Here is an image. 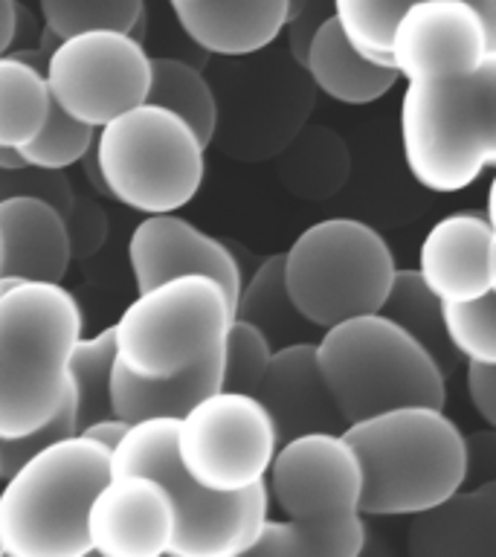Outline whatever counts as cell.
Instances as JSON below:
<instances>
[{
  "label": "cell",
  "mask_w": 496,
  "mask_h": 557,
  "mask_svg": "<svg viewBox=\"0 0 496 557\" xmlns=\"http://www.w3.org/2000/svg\"><path fill=\"white\" fill-rule=\"evenodd\" d=\"M363 473V517H412L464 485V433L444 407L407 404L343 426Z\"/></svg>",
  "instance_id": "obj_1"
},
{
  "label": "cell",
  "mask_w": 496,
  "mask_h": 557,
  "mask_svg": "<svg viewBox=\"0 0 496 557\" xmlns=\"http://www.w3.org/2000/svg\"><path fill=\"white\" fill-rule=\"evenodd\" d=\"M108 476L111 450L82 433L29 453L0 479V555H90L87 508Z\"/></svg>",
  "instance_id": "obj_2"
},
{
  "label": "cell",
  "mask_w": 496,
  "mask_h": 557,
  "mask_svg": "<svg viewBox=\"0 0 496 557\" xmlns=\"http://www.w3.org/2000/svg\"><path fill=\"white\" fill-rule=\"evenodd\" d=\"M85 329L61 282H17L0 296V442L33 433L67 395V357Z\"/></svg>",
  "instance_id": "obj_3"
},
{
  "label": "cell",
  "mask_w": 496,
  "mask_h": 557,
  "mask_svg": "<svg viewBox=\"0 0 496 557\" xmlns=\"http://www.w3.org/2000/svg\"><path fill=\"white\" fill-rule=\"evenodd\" d=\"M400 148L424 189L452 195L496 163V55L468 76L407 82Z\"/></svg>",
  "instance_id": "obj_4"
},
{
  "label": "cell",
  "mask_w": 496,
  "mask_h": 557,
  "mask_svg": "<svg viewBox=\"0 0 496 557\" xmlns=\"http://www.w3.org/2000/svg\"><path fill=\"white\" fill-rule=\"evenodd\" d=\"M317 363L346 424L407 404L444 407L447 374L424 346L381 311L322 329Z\"/></svg>",
  "instance_id": "obj_5"
},
{
  "label": "cell",
  "mask_w": 496,
  "mask_h": 557,
  "mask_svg": "<svg viewBox=\"0 0 496 557\" xmlns=\"http://www.w3.org/2000/svg\"><path fill=\"white\" fill-rule=\"evenodd\" d=\"M177 418H142L128 424L111 450V473L137 470L154 476L174 505V557H241L261 520L268 517L270 494L261 479L233 494L207 491L183 470L174 450Z\"/></svg>",
  "instance_id": "obj_6"
},
{
  "label": "cell",
  "mask_w": 496,
  "mask_h": 557,
  "mask_svg": "<svg viewBox=\"0 0 496 557\" xmlns=\"http://www.w3.org/2000/svg\"><path fill=\"white\" fill-rule=\"evenodd\" d=\"M268 494L294 522L305 557H357L365 548L363 473L343 433H305L276 447Z\"/></svg>",
  "instance_id": "obj_7"
},
{
  "label": "cell",
  "mask_w": 496,
  "mask_h": 557,
  "mask_svg": "<svg viewBox=\"0 0 496 557\" xmlns=\"http://www.w3.org/2000/svg\"><path fill=\"white\" fill-rule=\"evenodd\" d=\"M96 160L111 200L139 215L177 212L198 195L207 146L186 120L139 102L96 128Z\"/></svg>",
  "instance_id": "obj_8"
},
{
  "label": "cell",
  "mask_w": 496,
  "mask_h": 557,
  "mask_svg": "<svg viewBox=\"0 0 496 557\" xmlns=\"http://www.w3.org/2000/svg\"><path fill=\"white\" fill-rule=\"evenodd\" d=\"M395 270L386 238L357 218L317 221L282 252L290 302L311 329L377 311Z\"/></svg>",
  "instance_id": "obj_9"
},
{
  "label": "cell",
  "mask_w": 496,
  "mask_h": 557,
  "mask_svg": "<svg viewBox=\"0 0 496 557\" xmlns=\"http://www.w3.org/2000/svg\"><path fill=\"white\" fill-rule=\"evenodd\" d=\"M230 322L233 299L212 276L163 278L137 290L111 325L116 363L146 381H163L215 351Z\"/></svg>",
  "instance_id": "obj_10"
},
{
  "label": "cell",
  "mask_w": 496,
  "mask_h": 557,
  "mask_svg": "<svg viewBox=\"0 0 496 557\" xmlns=\"http://www.w3.org/2000/svg\"><path fill=\"white\" fill-rule=\"evenodd\" d=\"M215 99L212 139L238 163L273 160L311 120L317 87L287 52L278 64L261 61V50L233 55L209 70Z\"/></svg>",
  "instance_id": "obj_11"
},
{
  "label": "cell",
  "mask_w": 496,
  "mask_h": 557,
  "mask_svg": "<svg viewBox=\"0 0 496 557\" xmlns=\"http://www.w3.org/2000/svg\"><path fill=\"white\" fill-rule=\"evenodd\" d=\"M276 447L268 409L247 392H209L174 426V450L183 470L198 485L221 494H233L268 476Z\"/></svg>",
  "instance_id": "obj_12"
},
{
  "label": "cell",
  "mask_w": 496,
  "mask_h": 557,
  "mask_svg": "<svg viewBox=\"0 0 496 557\" xmlns=\"http://www.w3.org/2000/svg\"><path fill=\"white\" fill-rule=\"evenodd\" d=\"M148 78L151 55L137 35L122 29L67 35L55 44L44 67L52 102L94 128L146 102Z\"/></svg>",
  "instance_id": "obj_13"
},
{
  "label": "cell",
  "mask_w": 496,
  "mask_h": 557,
  "mask_svg": "<svg viewBox=\"0 0 496 557\" xmlns=\"http://www.w3.org/2000/svg\"><path fill=\"white\" fill-rule=\"evenodd\" d=\"M496 55V33L461 0H412L392 33L389 61L404 82L461 78Z\"/></svg>",
  "instance_id": "obj_14"
},
{
  "label": "cell",
  "mask_w": 496,
  "mask_h": 557,
  "mask_svg": "<svg viewBox=\"0 0 496 557\" xmlns=\"http://www.w3.org/2000/svg\"><path fill=\"white\" fill-rule=\"evenodd\" d=\"M174 525V505L165 487L137 470L111 473L87 508L90 552L104 557L169 555Z\"/></svg>",
  "instance_id": "obj_15"
},
{
  "label": "cell",
  "mask_w": 496,
  "mask_h": 557,
  "mask_svg": "<svg viewBox=\"0 0 496 557\" xmlns=\"http://www.w3.org/2000/svg\"><path fill=\"white\" fill-rule=\"evenodd\" d=\"M128 264L137 290L183 273H203L224 287L226 296L235 299L241 287V268L235 252L215 235L203 233L186 218L174 212L146 215L134 226L128 242Z\"/></svg>",
  "instance_id": "obj_16"
},
{
  "label": "cell",
  "mask_w": 496,
  "mask_h": 557,
  "mask_svg": "<svg viewBox=\"0 0 496 557\" xmlns=\"http://www.w3.org/2000/svg\"><path fill=\"white\" fill-rule=\"evenodd\" d=\"M256 398L268 409L278 444L305 433H343L346 426V418L339 416L328 383L322 377L311 339L273 348Z\"/></svg>",
  "instance_id": "obj_17"
},
{
  "label": "cell",
  "mask_w": 496,
  "mask_h": 557,
  "mask_svg": "<svg viewBox=\"0 0 496 557\" xmlns=\"http://www.w3.org/2000/svg\"><path fill=\"white\" fill-rule=\"evenodd\" d=\"M496 233L479 212H452L430 226L418 247V276L438 299H473L496 290Z\"/></svg>",
  "instance_id": "obj_18"
},
{
  "label": "cell",
  "mask_w": 496,
  "mask_h": 557,
  "mask_svg": "<svg viewBox=\"0 0 496 557\" xmlns=\"http://www.w3.org/2000/svg\"><path fill=\"white\" fill-rule=\"evenodd\" d=\"M412 557H496V479L461 485L442 503L412 513Z\"/></svg>",
  "instance_id": "obj_19"
},
{
  "label": "cell",
  "mask_w": 496,
  "mask_h": 557,
  "mask_svg": "<svg viewBox=\"0 0 496 557\" xmlns=\"http://www.w3.org/2000/svg\"><path fill=\"white\" fill-rule=\"evenodd\" d=\"M172 12L195 47L218 59L264 50L287 24V0H183Z\"/></svg>",
  "instance_id": "obj_20"
},
{
  "label": "cell",
  "mask_w": 496,
  "mask_h": 557,
  "mask_svg": "<svg viewBox=\"0 0 496 557\" xmlns=\"http://www.w3.org/2000/svg\"><path fill=\"white\" fill-rule=\"evenodd\" d=\"M64 218L47 200H0V276L61 282L70 268Z\"/></svg>",
  "instance_id": "obj_21"
},
{
  "label": "cell",
  "mask_w": 496,
  "mask_h": 557,
  "mask_svg": "<svg viewBox=\"0 0 496 557\" xmlns=\"http://www.w3.org/2000/svg\"><path fill=\"white\" fill-rule=\"evenodd\" d=\"M302 67L320 94L343 104L377 102L398 85V73L363 59L343 38L337 21L331 15L322 17V24L317 26L305 50Z\"/></svg>",
  "instance_id": "obj_22"
},
{
  "label": "cell",
  "mask_w": 496,
  "mask_h": 557,
  "mask_svg": "<svg viewBox=\"0 0 496 557\" xmlns=\"http://www.w3.org/2000/svg\"><path fill=\"white\" fill-rule=\"evenodd\" d=\"M221 389V346L209 351L200 363L189 366L163 381H146L128 372L122 363L111 369V412L122 421L142 418H181L209 392Z\"/></svg>",
  "instance_id": "obj_23"
},
{
  "label": "cell",
  "mask_w": 496,
  "mask_h": 557,
  "mask_svg": "<svg viewBox=\"0 0 496 557\" xmlns=\"http://www.w3.org/2000/svg\"><path fill=\"white\" fill-rule=\"evenodd\" d=\"M273 160L282 186L302 200L334 198L351 174L346 139L317 122H305L299 134Z\"/></svg>",
  "instance_id": "obj_24"
},
{
  "label": "cell",
  "mask_w": 496,
  "mask_h": 557,
  "mask_svg": "<svg viewBox=\"0 0 496 557\" xmlns=\"http://www.w3.org/2000/svg\"><path fill=\"white\" fill-rule=\"evenodd\" d=\"M233 317L256 325L273 348L302 339L308 322L290 302L285 276H282V252L268 256L256 268V273L241 282L233 299Z\"/></svg>",
  "instance_id": "obj_25"
},
{
  "label": "cell",
  "mask_w": 496,
  "mask_h": 557,
  "mask_svg": "<svg viewBox=\"0 0 496 557\" xmlns=\"http://www.w3.org/2000/svg\"><path fill=\"white\" fill-rule=\"evenodd\" d=\"M377 311L389 317L392 322H398L418 346H424L433 355L435 363L442 366L444 374L450 372L452 363H456V351L444 334L442 299L421 282L416 268L395 270L389 290L383 296Z\"/></svg>",
  "instance_id": "obj_26"
},
{
  "label": "cell",
  "mask_w": 496,
  "mask_h": 557,
  "mask_svg": "<svg viewBox=\"0 0 496 557\" xmlns=\"http://www.w3.org/2000/svg\"><path fill=\"white\" fill-rule=\"evenodd\" d=\"M146 102L169 108L191 125L203 146L212 139L215 128V99L203 70L181 59H151Z\"/></svg>",
  "instance_id": "obj_27"
},
{
  "label": "cell",
  "mask_w": 496,
  "mask_h": 557,
  "mask_svg": "<svg viewBox=\"0 0 496 557\" xmlns=\"http://www.w3.org/2000/svg\"><path fill=\"white\" fill-rule=\"evenodd\" d=\"M50 108L44 73L12 52L0 55V146L21 148L35 137Z\"/></svg>",
  "instance_id": "obj_28"
},
{
  "label": "cell",
  "mask_w": 496,
  "mask_h": 557,
  "mask_svg": "<svg viewBox=\"0 0 496 557\" xmlns=\"http://www.w3.org/2000/svg\"><path fill=\"white\" fill-rule=\"evenodd\" d=\"M116 363L113 329L78 337L67 357V389L76 407L78 430L96 418L111 416V369Z\"/></svg>",
  "instance_id": "obj_29"
},
{
  "label": "cell",
  "mask_w": 496,
  "mask_h": 557,
  "mask_svg": "<svg viewBox=\"0 0 496 557\" xmlns=\"http://www.w3.org/2000/svg\"><path fill=\"white\" fill-rule=\"evenodd\" d=\"M412 0H331V17L363 59L392 67V33Z\"/></svg>",
  "instance_id": "obj_30"
},
{
  "label": "cell",
  "mask_w": 496,
  "mask_h": 557,
  "mask_svg": "<svg viewBox=\"0 0 496 557\" xmlns=\"http://www.w3.org/2000/svg\"><path fill=\"white\" fill-rule=\"evenodd\" d=\"M44 26L59 38L85 29H122L139 38L146 0H38Z\"/></svg>",
  "instance_id": "obj_31"
},
{
  "label": "cell",
  "mask_w": 496,
  "mask_h": 557,
  "mask_svg": "<svg viewBox=\"0 0 496 557\" xmlns=\"http://www.w3.org/2000/svg\"><path fill=\"white\" fill-rule=\"evenodd\" d=\"M442 322L456 357L496 363V290L473 299H442Z\"/></svg>",
  "instance_id": "obj_32"
},
{
  "label": "cell",
  "mask_w": 496,
  "mask_h": 557,
  "mask_svg": "<svg viewBox=\"0 0 496 557\" xmlns=\"http://www.w3.org/2000/svg\"><path fill=\"white\" fill-rule=\"evenodd\" d=\"M94 125L70 116L67 111H61L59 104L50 99L41 128L35 131L33 139H26L21 146V154H24L26 165L67 172L70 165H76L87 148L94 146Z\"/></svg>",
  "instance_id": "obj_33"
},
{
  "label": "cell",
  "mask_w": 496,
  "mask_h": 557,
  "mask_svg": "<svg viewBox=\"0 0 496 557\" xmlns=\"http://www.w3.org/2000/svg\"><path fill=\"white\" fill-rule=\"evenodd\" d=\"M270 355H273L270 339L256 325L233 317L221 339V389L256 395Z\"/></svg>",
  "instance_id": "obj_34"
},
{
  "label": "cell",
  "mask_w": 496,
  "mask_h": 557,
  "mask_svg": "<svg viewBox=\"0 0 496 557\" xmlns=\"http://www.w3.org/2000/svg\"><path fill=\"white\" fill-rule=\"evenodd\" d=\"M76 186L64 172L55 169H38V165H21V169H0V200L3 198H38L47 200L64 215L70 207Z\"/></svg>",
  "instance_id": "obj_35"
},
{
  "label": "cell",
  "mask_w": 496,
  "mask_h": 557,
  "mask_svg": "<svg viewBox=\"0 0 496 557\" xmlns=\"http://www.w3.org/2000/svg\"><path fill=\"white\" fill-rule=\"evenodd\" d=\"M64 230H67L70 259H90L102 250L108 242V215L96 195H82L73 191L70 207L64 209Z\"/></svg>",
  "instance_id": "obj_36"
},
{
  "label": "cell",
  "mask_w": 496,
  "mask_h": 557,
  "mask_svg": "<svg viewBox=\"0 0 496 557\" xmlns=\"http://www.w3.org/2000/svg\"><path fill=\"white\" fill-rule=\"evenodd\" d=\"M78 433L76 424V407H73V398H70V389L61 400V407L52 412V418L44 426L33 430V433L21 435V438H3L0 442V459H3V476H7L9 470H15L21 461L29 456V453L41 450L44 444L59 442L64 435Z\"/></svg>",
  "instance_id": "obj_37"
},
{
  "label": "cell",
  "mask_w": 496,
  "mask_h": 557,
  "mask_svg": "<svg viewBox=\"0 0 496 557\" xmlns=\"http://www.w3.org/2000/svg\"><path fill=\"white\" fill-rule=\"evenodd\" d=\"M247 557H305L302 540L296 534L294 522L290 520H270L264 517L256 531V537L247 548Z\"/></svg>",
  "instance_id": "obj_38"
},
{
  "label": "cell",
  "mask_w": 496,
  "mask_h": 557,
  "mask_svg": "<svg viewBox=\"0 0 496 557\" xmlns=\"http://www.w3.org/2000/svg\"><path fill=\"white\" fill-rule=\"evenodd\" d=\"M496 479V433L494 426L464 435V485Z\"/></svg>",
  "instance_id": "obj_39"
},
{
  "label": "cell",
  "mask_w": 496,
  "mask_h": 557,
  "mask_svg": "<svg viewBox=\"0 0 496 557\" xmlns=\"http://www.w3.org/2000/svg\"><path fill=\"white\" fill-rule=\"evenodd\" d=\"M464 386H468V398L479 412V418L487 426H496V363L468 360Z\"/></svg>",
  "instance_id": "obj_40"
},
{
  "label": "cell",
  "mask_w": 496,
  "mask_h": 557,
  "mask_svg": "<svg viewBox=\"0 0 496 557\" xmlns=\"http://www.w3.org/2000/svg\"><path fill=\"white\" fill-rule=\"evenodd\" d=\"M322 12H320V3H308L305 12L294 17V21H287L285 29H287V52L294 55L299 64L305 59V50H308V44H311L313 33H317V26L322 24Z\"/></svg>",
  "instance_id": "obj_41"
},
{
  "label": "cell",
  "mask_w": 496,
  "mask_h": 557,
  "mask_svg": "<svg viewBox=\"0 0 496 557\" xmlns=\"http://www.w3.org/2000/svg\"><path fill=\"white\" fill-rule=\"evenodd\" d=\"M125 430H128V421H122L120 416H113L111 412V416H102L96 418V421H90V424H85L78 433L87 435V438H94V442L104 444L108 450H113Z\"/></svg>",
  "instance_id": "obj_42"
},
{
  "label": "cell",
  "mask_w": 496,
  "mask_h": 557,
  "mask_svg": "<svg viewBox=\"0 0 496 557\" xmlns=\"http://www.w3.org/2000/svg\"><path fill=\"white\" fill-rule=\"evenodd\" d=\"M78 165H82V172H85L87 189L94 191L96 198L111 200V191H108V186H104L102 169H99V160H96V148H94V146L87 148L85 154H82V160H78Z\"/></svg>",
  "instance_id": "obj_43"
},
{
  "label": "cell",
  "mask_w": 496,
  "mask_h": 557,
  "mask_svg": "<svg viewBox=\"0 0 496 557\" xmlns=\"http://www.w3.org/2000/svg\"><path fill=\"white\" fill-rule=\"evenodd\" d=\"M15 24L17 3L15 0H0V55H7L15 47Z\"/></svg>",
  "instance_id": "obj_44"
},
{
  "label": "cell",
  "mask_w": 496,
  "mask_h": 557,
  "mask_svg": "<svg viewBox=\"0 0 496 557\" xmlns=\"http://www.w3.org/2000/svg\"><path fill=\"white\" fill-rule=\"evenodd\" d=\"M461 3H468L470 9H476L479 17L496 33V0H461Z\"/></svg>",
  "instance_id": "obj_45"
},
{
  "label": "cell",
  "mask_w": 496,
  "mask_h": 557,
  "mask_svg": "<svg viewBox=\"0 0 496 557\" xmlns=\"http://www.w3.org/2000/svg\"><path fill=\"white\" fill-rule=\"evenodd\" d=\"M21 165H26L21 148L0 146V169H21Z\"/></svg>",
  "instance_id": "obj_46"
},
{
  "label": "cell",
  "mask_w": 496,
  "mask_h": 557,
  "mask_svg": "<svg viewBox=\"0 0 496 557\" xmlns=\"http://www.w3.org/2000/svg\"><path fill=\"white\" fill-rule=\"evenodd\" d=\"M308 3H311V0H287V21H294L299 12H305Z\"/></svg>",
  "instance_id": "obj_47"
},
{
  "label": "cell",
  "mask_w": 496,
  "mask_h": 557,
  "mask_svg": "<svg viewBox=\"0 0 496 557\" xmlns=\"http://www.w3.org/2000/svg\"><path fill=\"white\" fill-rule=\"evenodd\" d=\"M0 479H3V459H0Z\"/></svg>",
  "instance_id": "obj_48"
},
{
  "label": "cell",
  "mask_w": 496,
  "mask_h": 557,
  "mask_svg": "<svg viewBox=\"0 0 496 557\" xmlns=\"http://www.w3.org/2000/svg\"><path fill=\"white\" fill-rule=\"evenodd\" d=\"M172 3H183V0H172Z\"/></svg>",
  "instance_id": "obj_49"
},
{
  "label": "cell",
  "mask_w": 496,
  "mask_h": 557,
  "mask_svg": "<svg viewBox=\"0 0 496 557\" xmlns=\"http://www.w3.org/2000/svg\"><path fill=\"white\" fill-rule=\"evenodd\" d=\"M15 3H17V0H15Z\"/></svg>",
  "instance_id": "obj_50"
}]
</instances>
